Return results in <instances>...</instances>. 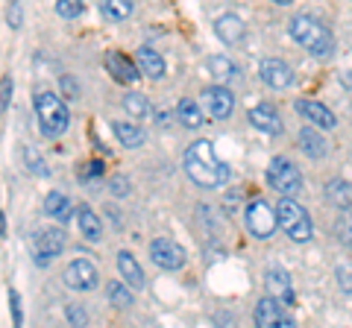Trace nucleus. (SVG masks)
<instances>
[{"label": "nucleus", "mask_w": 352, "mask_h": 328, "mask_svg": "<svg viewBox=\"0 0 352 328\" xmlns=\"http://www.w3.org/2000/svg\"><path fill=\"white\" fill-rule=\"evenodd\" d=\"M100 12L109 21H124L132 15V3L129 0H106V3H100Z\"/></svg>", "instance_id": "nucleus-29"}, {"label": "nucleus", "mask_w": 352, "mask_h": 328, "mask_svg": "<svg viewBox=\"0 0 352 328\" xmlns=\"http://www.w3.org/2000/svg\"><path fill=\"white\" fill-rule=\"evenodd\" d=\"M44 214L53 217V220H59V223H68L71 214H74L71 200H68V196H65L62 191H50L47 200H44Z\"/></svg>", "instance_id": "nucleus-20"}, {"label": "nucleus", "mask_w": 352, "mask_h": 328, "mask_svg": "<svg viewBox=\"0 0 352 328\" xmlns=\"http://www.w3.org/2000/svg\"><path fill=\"white\" fill-rule=\"evenodd\" d=\"M335 276H338L340 290H344V293H352V261H340L338 270H335Z\"/></svg>", "instance_id": "nucleus-31"}, {"label": "nucleus", "mask_w": 352, "mask_h": 328, "mask_svg": "<svg viewBox=\"0 0 352 328\" xmlns=\"http://www.w3.org/2000/svg\"><path fill=\"white\" fill-rule=\"evenodd\" d=\"M208 73L217 80V85H223L226 89V82H232L238 76V68H235V62L229 56H212L208 59Z\"/></svg>", "instance_id": "nucleus-25"}, {"label": "nucleus", "mask_w": 352, "mask_h": 328, "mask_svg": "<svg viewBox=\"0 0 352 328\" xmlns=\"http://www.w3.org/2000/svg\"><path fill=\"white\" fill-rule=\"evenodd\" d=\"M296 112H300L305 120H311L317 129H335L338 126L335 112L326 108L323 103H317V100H296Z\"/></svg>", "instance_id": "nucleus-14"}, {"label": "nucleus", "mask_w": 352, "mask_h": 328, "mask_svg": "<svg viewBox=\"0 0 352 328\" xmlns=\"http://www.w3.org/2000/svg\"><path fill=\"white\" fill-rule=\"evenodd\" d=\"M267 182L273 191H279L282 196H296L302 191V173L294 167V164L285 159V156H276L270 159V167H267Z\"/></svg>", "instance_id": "nucleus-6"}, {"label": "nucleus", "mask_w": 352, "mask_h": 328, "mask_svg": "<svg viewBox=\"0 0 352 328\" xmlns=\"http://www.w3.org/2000/svg\"><path fill=\"white\" fill-rule=\"evenodd\" d=\"M203 108H200V100H194V97H182L179 103H176V120H182V126L188 129H197L200 124H206L203 120Z\"/></svg>", "instance_id": "nucleus-21"}, {"label": "nucleus", "mask_w": 352, "mask_h": 328, "mask_svg": "<svg viewBox=\"0 0 352 328\" xmlns=\"http://www.w3.org/2000/svg\"><path fill=\"white\" fill-rule=\"evenodd\" d=\"M244 226H247V232H250L252 237L267 240V237H273V232H276L279 214H276V209H273L270 202L252 200V202L247 205V211H244Z\"/></svg>", "instance_id": "nucleus-5"}, {"label": "nucleus", "mask_w": 352, "mask_h": 328, "mask_svg": "<svg viewBox=\"0 0 352 328\" xmlns=\"http://www.w3.org/2000/svg\"><path fill=\"white\" fill-rule=\"evenodd\" d=\"M65 314H68V323H71L74 328H82V325L88 323V314H85L82 305H68V308H65Z\"/></svg>", "instance_id": "nucleus-33"}, {"label": "nucleus", "mask_w": 352, "mask_h": 328, "mask_svg": "<svg viewBox=\"0 0 352 328\" xmlns=\"http://www.w3.org/2000/svg\"><path fill=\"white\" fill-rule=\"evenodd\" d=\"M258 73H261V82L270 85V89H276V91L291 89V82H294L291 65L282 62V59H264L261 68H258Z\"/></svg>", "instance_id": "nucleus-11"}, {"label": "nucleus", "mask_w": 352, "mask_h": 328, "mask_svg": "<svg viewBox=\"0 0 352 328\" xmlns=\"http://www.w3.org/2000/svg\"><path fill=\"white\" fill-rule=\"evenodd\" d=\"M109 302L115 305V308H132V290H129V284H124V281H109Z\"/></svg>", "instance_id": "nucleus-27"}, {"label": "nucleus", "mask_w": 352, "mask_h": 328, "mask_svg": "<svg viewBox=\"0 0 352 328\" xmlns=\"http://www.w3.org/2000/svg\"><path fill=\"white\" fill-rule=\"evenodd\" d=\"M9 100H12V80H9V76H3V80H0V108H9Z\"/></svg>", "instance_id": "nucleus-34"}, {"label": "nucleus", "mask_w": 352, "mask_h": 328, "mask_svg": "<svg viewBox=\"0 0 352 328\" xmlns=\"http://www.w3.org/2000/svg\"><path fill=\"white\" fill-rule=\"evenodd\" d=\"M349 62H352V56H349ZM340 85H346V89H352V65H349V68H346L344 73H340Z\"/></svg>", "instance_id": "nucleus-41"}, {"label": "nucleus", "mask_w": 352, "mask_h": 328, "mask_svg": "<svg viewBox=\"0 0 352 328\" xmlns=\"http://www.w3.org/2000/svg\"><path fill=\"white\" fill-rule=\"evenodd\" d=\"M56 12L62 18H76V15H82V3H80V0H59Z\"/></svg>", "instance_id": "nucleus-32"}, {"label": "nucleus", "mask_w": 352, "mask_h": 328, "mask_svg": "<svg viewBox=\"0 0 352 328\" xmlns=\"http://www.w3.org/2000/svg\"><path fill=\"white\" fill-rule=\"evenodd\" d=\"M288 320H291V316L285 314L282 302H276L273 296L258 299V305H256V325L258 328H282Z\"/></svg>", "instance_id": "nucleus-13"}, {"label": "nucleus", "mask_w": 352, "mask_h": 328, "mask_svg": "<svg viewBox=\"0 0 352 328\" xmlns=\"http://www.w3.org/2000/svg\"><path fill=\"white\" fill-rule=\"evenodd\" d=\"M326 202L335 205V209H340V211H349L352 209V182L332 179L326 185Z\"/></svg>", "instance_id": "nucleus-19"}, {"label": "nucleus", "mask_w": 352, "mask_h": 328, "mask_svg": "<svg viewBox=\"0 0 352 328\" xmlns=\"http://www.w3.org/2000/svg\"><path fill=\"white\" fill-rule=\"evenodd\" d=\"M264 284H267V293L276 302L282 305H294V284H291V276L288 270L282 267H270L267 272H264Z\"/></svg>", "instance_id": "nucleus-12"}, {"label": "nucleus", "mask_w": 352, "mask_h": 328, "mask_svg": "<svg viewBox=\"0 0 352 328\" xmlns=\"http://www.w3.org/2000/svg\"><path fill=\"white\" fill-rule=\"evenodd\" d=\"M62 249H65V235L59 229H38L32 235V258H36L38 267H47L53 258H59Z\"/></svg>", "instance_id": "nucleus-8"}, {"label": "nucleus", "mask_w": 352, "mask_h": 328, "mask_svg": "<svg viewBox=\"0 0 352 328\" xmlns=\"http://www.w3.org/2000/svg\"><path fill=\"white\" fill-rule=\"evenodd\" d=\"M59 85H62V89H65V94H68V97H71V100H74V97H80V89H76L74 76H68V73H65V76H62V80H59Z\"/></svg>", "instance_id": "nucleus-38"}, {"label": "nucleus", "mask_w": 352, "mask_h": 328, "mask_svg": "<svg viewBox=\"0 0 352 328\" xmlns=\"http://www.w3.org/2000/svg\"><path fill=\"white\" fill-rule=\"evenodd\" d=\"M80 232H82V237H88V240H100L103 237V223H100V217H97L88 205H82L80 209Z\"/></svg>", "instance_id": "nucleus-26"}, {"label": "nucleus", "mask_w": 352, "mask_h": 328, "mask_svg": "<svg viewBox=\"0 0 352 328\" xmlns=\"http://www.w3.org/2000/svg\"><path fill=\"white\" fill-rule=\"evenodd\" d=\"M118 270H120V276H124V281L129 284V288H144V270L138 267V261L132 258L126 249L118 253Z\"/></svg>", "instance_id": "nucleus-24"}, {"label": "nucleus", "mask_w": 352, "mask_h": 328, "mask_svg": "<svg viewBox=\"0 0 352 328\" xmlns=\"http://www.w3.org/2000/svg\"><path fill=\"white\" fill-rule=\"evenodd\" d=\"M300 150L305 152L308 159H323L326 152H329V144H326V138L317 132L314 126H308L300 132Z\"/></svg>", "instance_id": "nucleus-23"}, {"label": "nucleus", "mask_w": 352, "mask_h": 328, "mask_svg": "<svg viewBox=\"0 0 352 328\" xmlns=\"http://www.w3.org/2000/svg\"><path fill=\"white\" fill-rule=\"evenodd\" d=\"M6 21H9V27H12V30L21 27V21H24V12H21V6H18V3H12V6L6 9Z\"/></svg>", "instance_id": "nucleus-37"}, {"label": "nucleus", "mask_w": 352, "mask_h": 328, "mask_svg": "<svg viewBox=\"0 0 352 328\" xmlns=\"http://www.w3.org/2000/svg\"><path fill=\"white\" fill-rule=\"evenodd\" d=\"M103 173L100 167V161H91V164H85V170H82V179H97Z\"/></svg>", "instance_id": "nucleus-40"}, {"label": "nucleus", "mask_w": 352, "mask_h": 328, "mask_svg": "<svg viewBox=\"0 0 352 328\" xmlns=\"http://www.w3.org/2000/svg\"><path fill=\"white\" fill-rule=\"evenodd\" d=\"M282 328H296V325H294V320H288V323H285Z\"/></svg>", "instance_id": "nucleus-42"}, {"label": "nucleus", "mask_w": 352, "mask_h": 328, "mask_svg": "<svg viewBox=\"0 0 352 328\" xmlns=\"http://www.w3.org/2000/svg\"><path fill=\"white\" fill-rule=\"evenodd\" d=\"M150 258L153 264L162 270H179L185 267V249L170 237H156L150 244Z\"/></svg>", "instance_id": "nucleus-9"}, {"label": "nucleus", "mask_w": 352, "mask_h": 328, "mask_svg": "<svg viewBox=\"0 0 352 328\" xmlns=\"http://www.w3.org/2000/svg\"><path fill=\"white\" fill-rule=\"evenodd\" d=\"M24 156H27V164H30V170H32V173H38V176H47V173H50L47 167H44L41 156H32V150H27Z\"/></svg>", "instance_id": "nucleus-36"}, {"label": "nucleus", "mask_w": 352, "mask_h": 328, "mask_svg": "<svg viewBox=\"0 0 352 328\" xmlns=\"http://www.w3.org/2000/svg\"><path fill=\"white\" fill-rule=\"evenodd\" d=\"M106 71L112 73L118 82H126V85H132L141 76V71L129 62V56H124V53H118V50H109L106 53Z\"/></svg>", "instance_id": "nucleus-15"}, {"label": "nucleus", "mask_w": 352, "mask_h": 328, "mask_svg": "<svg viewBox=\"0 0 352 328\" xmlns=\"http://www.w3.org/2000/svg\"><path fill=\"white\" fill-rule=\"evenodd\" d=\"M288 32L296 45L305 47L311 56H329L335 50V36L314 15H294L288 24Z\"/></svg>", "instance_id": "nucleus-2"}, {"label": "nucleus", "mask_w": 352, "mask_h": 328, "mask_svg": "<svg viewBox=\"0 0 352 328\" xmlns=\"http://www.w3.org/2000/svg\"><path fill=\"white\" fill-rule=\"evenodd\" d=\"M138 71L150 76V80H162L164 76V59H162V53L159 50H153V47H138Z\"/></svg>", "instance_id": "nucleus-18"}, {"label": "nucleus", "mask_w": 352, "mask_h": 328, "mask_svg": "<svg viewBox=\"0 0 352 328\" xmlns=\"http://www.w3.org/2000/svg\"><path fill=\"white\" fill-rule=\"evenodd\" d=\"M100 276H97V267L88 258H74L68 267H65V284L71 290H94Z\"/></svg>", "instance_id": "nucleus-10"}, {"label": "nucleus", "mask_w": 352, "mask_h": 328, "mask_svg": "<svg viewBox=\"0 0 352 328\" xmlns=\"http://www.w3.org/2000/svg\"><path fill=\"white\" fill-rule=\"evenodd\" d=\"M250 124L256 129H261V132H267V135H279L282 132V117H279L276 108L267 106V103L250 108Z\"/></svg>", "instance_id": "nucleus-16"}, {"label": "nucleus", "mask_w": 352, "mask_h": 328, "mask_svg": "<svg viewBox=\"0 0 352 328\" xmlns=\"http://www.w3.org/2000/svg\"><path fill=\"white\" fill-rule=\"evenodd\" d=\"M109 188H112L118 196H126V194H129V182H126L124 176H115L112 182H109Z\"/></svg>", "instance_id": "nucleus-39"}, {"label": "nucleus", "mask_w": 352, "mask_h": 328, "mask_svg": "<svg viewBox=\"0 0 352 328\" xmlns=\"http://www.w3.org/2000/svg\"><path fill=\"white\" fill-rule=\"evenodd\" d=\"M9 308H12L15 328H21V323H24V316H21V296H18V290H9Z\"/></svg>", "instance_id": "nucleus-35"}, {"label": "nucleus", "mask_w": 352, "mask_h": 328, "mask_svg": "<svg viewBox=\"0 0 352 328\" xmlns=\"http://www.w3.org/2000/svg\"><path fill=\"white\" fill-rule=\"evenodd\" d=\"M112 129H115V138H118L126 150H138V147H144V141H147L144 129L135 126V124H129V120H118Z\"/></svg>", "instance_id": "nucleus-22"}, {"label": "nucleus", "mask_w": 352, "mask_h": 328, "mask_svg": "<svg viewBox=\"0 0 352 328\" xmlns=\"http://www.w3.org/2000/svg\"><path fill=\"white\" fill-rule=\"evenodd\" d=\"M214 32H217V38L223 41V45H238V41H244V21H241L238 15H220L214 21Z\"/></svg>", "instance_id": "nucleus-17"}, {"label": "nucleus", "mask_w": 352, "mask_h": 328, "mask_svg": "<svg viewBox=\"0 0 352 328\" xmlns=\"http://www.w3.org/2000/svg\"><path fill=\"white\" fill-rule=\"evenodd\" d=\"M185 173H188L191 182L200 185V188H223L229 179L226 161L217 159L214 144L208 138H200V141H194V144H188V150H185Z\"/></svg>", "instance_id": "nucleus-1"}, {"label": "nucleus", "mask_w": 352, "mask_h": 328, "mask_svg": "<svg viewBox=\"0 0 352 328\" xmlns=\"http://www.w3.org/2000/svg\"><path fill=\"white\" fill-rule=\"evenodd\" d=\"M32 108H36L38 126H41V132L47 138H59L65 129L71 126V112H68V106H65V100L59 94H53V91L36 94Z\"/></svg>", "instance_id": "nucleus-3"}, {"label": "nucleus", "mask_w": 352, "mask_h": 328, "mask_svg": "<svg viewBox=\"0 0 352 328\" xmlns=\"http://www.w3.org/2000/svg\"><path fill=\"white\" fill-rule=\"evenodd\" d=\"M124 108L129 112V117H144L150 112V103H147V97L144 94H138V91H126L124 94Z\"/></svg>", "instance_id": "nucleus-28"}, {"label": "nucleus", "mask_w": 352, "mask_h": 328, "mask_svg": "<svg viewBox=\"0 0 352 328\" xmlns=\"http://www.w3.org/2000/svg\"><path fill=\"white\" fill-rule=\"evenodd\" d=\"M200 108L208 120H226L235 108V97L223 85H208L200 94Z\"/></svg>", "instance_id": "nucleus-7"}, {"label": "nucleus", "mask_w": 352, "mask_h": 328, "mask_svg": "<svg viewBox=\"0 0 352 328\" xmlns=\"http://www.w3.org/2000/svg\"><path fill=\"white\" fill-rule=\"evenodd\" d=\"M276 214H279V229L294 240V244H305V240H311V235H314L311 217H308V211L296 200L282 196V202L276 205Z\"/></svg>", "instance_id": "nucleus-4"}, {"label": "nucleus", "mask_w": 352, "mask_h": 328, "mask_svg": "<svg viewBox=\"0 0 352 328\" xmlns=\"http://www.w3.org/2000/svg\"><path fill=\"white\" fill-rule=\"evenodd\" d=\"M338 237H340V244L352 246V209L338 217Z\"/></svg>", "instance_id": "nucleus-30"}]
</instances>
